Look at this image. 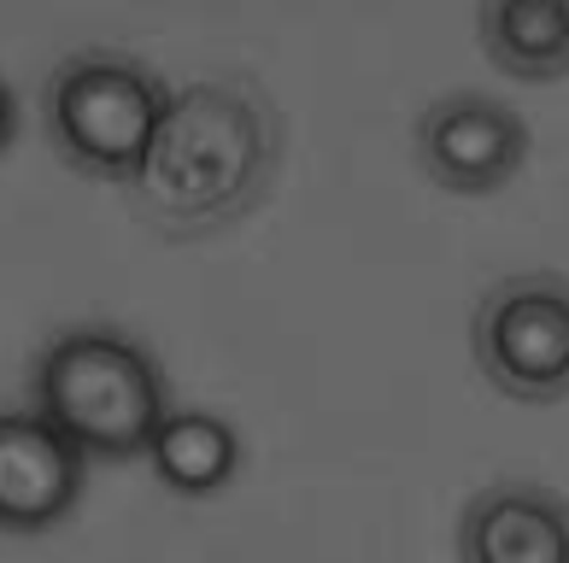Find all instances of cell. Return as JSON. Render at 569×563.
<instances>
[{
	"mask_svg": "<svg viewBox=\"0 0 569 563\" xmlns=\"http://www.w3.org/2000/svg\"><path fill=\"white\" fill-rule=\"evenodd\" d=\"M282 159V118L247 77H200L164 89V112L136 171L123 177L147 223L171 235H212L270 194Z\"/></svg>",
	"mask_w": 569,
	"mask_h": 563,
	"instance_id": "cell-1",
	"label": "cell"
},
{
	"mask_svg": "<svg viewBox=\"0 0 569 563\" xmlns=\"http://www.w3.org/2000/svg\"><path fill=\"white\" fill-rule=\"evenodd\" d=\"M159 364L112 329H71L36 364V416L82 458H136L164 423Z\"/></svg>",
	"mask_w": 569,
	"mask_h": 563,
	"instance_id": "cell-2",
	"label": "cell"
},
{
	"mask_svg": "<svg viewBox=\"0 0 569 563\" xmlns=\"http://www.w3.org/2000/svg\"><path fill=\"white\" fill-rule=\"evenodd\" d=\"M164 112V82L130 53L82 48L48 77V135L77 171L123 182Z\"/></svg>",
	"mask_w": 569,
	"mask_h": 563,
	"instance_id": "cell-3",
	"label": "cell"
},
{
	"mask_svg": "<svg viewBox=\"0 0 569 563\" xmlns=\"http://www.w3.org/2000/svg\"><path fill=\"white\" fill-rule=\"evenodd\" d=\"M481 375L529 405H558L569 388V294L563 277H522L493 288L476 311Z\"/></svg>",
	"mask_w": 569,
	"mask_h": 563,
	"instance_id": "cell-4",
	"label": "cell"
},
{
	"mask_svg": "<svg viewBox=\"0 0 569 563\" xmlns=\"http://www.w3.org/2000/svg\"><path fill=\"white\" fill-rule=\"evenodd\" d=\"M522 153H529L522 118L488 94H440L417 118V159L452 194H488L505 177H517Z\"/></svg>",
	"mask_w": 569,
	"mask_h": 563,
	"instance_id": "cell-5",
	"label": "cell"
},
{
	"mask_svg": "<svg viewBox=\"0 0 569 563\" xmlns=\"http://www.w3.org/2000/svg\"><path fill=\"white\" fill-rule=\"evenodd\" d=\"M82 458L53 423L36 411L0 416V529L36 534L53 529L82 493Z\"/></svg>",
	"mask_w": 569,
	"mask_h": 563,
	"instance_id": "cell-6",
	"label": "cell"
},
{
	"mask_svg": "<svg viewBox=\"0 0 569 563\" xmlns=\"http://www.w3.org/2000/svg\"><path fill=\"white\" fill-rule=\"evenodd\" d=\"M458 563H569V516L546 487H493L458 523Z\"/></svg>",
	"mask_w": 569,
	"mask_h": 563,
	"instance_id": "cell-7",
	"label": "cell"
},
{
	"mask_svg": "<svg viewBox=\"0 0 569 563\" xmlns=\"http://www.w3.org/2000/svg\"><path fill=\"white\" fill-rule=\"evenodd\" d=\"M481 48L499 71L552 82L569 66V7L563 0H488L476 12Z\"/></svg>",
	"mask_w": 569,
	"mask_h": 563,
	"instance_id": "cell-8",
	"label": "cell"
},
{
	"mask_svg": "<svg viewBox=\"0 0 569 563\" xmlns=\"http://www.w3.org/2000/svg\"><path fill=\"white\" fill-rule=\"evenodd\" d=\"M147 458H153L159 482L177 487L188 499L200 493H218L229 475H236V434H229V423H218V416L206 411H164L159 434L147 441Z\"/></svg>",
	"mask_w": 569,
	"mask_h": 563,
	"instance_id": "cell-9",
	"label": "cell"
},
{
	"mask_svg": "<svg viewBox=\"0 0 569 563\" xmlns=\"http://www.w3.org/2000/svg\"><path fill=\"white\" fill-rule=\"evenodd\" d=\"M12 135H18V94L7 89V77H0V153H7Z\"/></svg>",
	"mask_w": 569,
	"mask_h": 563,
	"instance_id": "cell-10",
	"label": "cell"
}]
</instances>
